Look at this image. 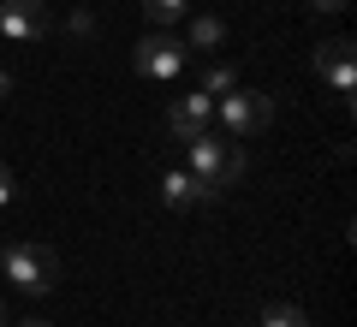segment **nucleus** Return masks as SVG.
<instances>
[{
	"instance_id": "6e6552de",
	"label": "nucleus",
	"mask_w": 357,
	"mask_h": 327,
	"mask_svg": "<svg viewBox=\"0 0 357 327\" xmlns=\"http://www.w3.org/2000/svg\"><path fill=\"white\" fill-rule=\"evenodd\" d=\"M161 202H167L173 214H185V208H203V202H215V197H208L185 167H173V173H161Z\"/></svg>"
},
{
	"instance_id": "f8f14e48",
	"label": "nucleus",
	"mask_w": 357,
	"mask_h": 327,
	"mask_svg": "<svg viewBox=\"0 0 357 327\" xmlns=\"http://www.w3.org/2000/svg\"><path fill=\"white\" fill-rule=\"evenodd\" d=\"M256 327H310V315L298 310V303H268V310H262V321H256Z\"/></svg>"
},
{
	"instance_id": "dca6fc26",
	"label": "nucleus",
	"mask_w": 357,
	"mask_h": 327,
	"mask_svg": "<svg viewBox=\"0 0 357 327\" xmlns=\"http://www.w3.org/2000/svg\"><path fill=\"white\" fill-rule=\"evenodd\" d=\"M13 96V72H6V66H0V101Z\"/></svg>"
},
{
	"instance_id": "9d476101",
	"label": "nucleus",
	"mask_w": 357,
	"mask_h": 327,
	"mask_svg": "<svg viewBox=\"0 0 357 327\" xmlns=\"http://www.w3.org/2000/svg\"><path fill=\"white\" fill-rule=\"evenodd\" d=\"M185 13H191V0H143V18H149V30H167V24H178Z\"/></svg>"
},
{
	"instance_id": "2eb2a0df",
	"label": "nucleus",
	"mask_w": 357,
	"mask_h": 327,
	"mask_svg": "<svg viewBox=\"0 0 357 327\" xmlns=\"http://www.w3.org/2000/svg\"><path fill=\"white\" fill-rule=\"evenodd\" d=\"M310 6H316V13H345L351 0H310Z\"/></svg>"
},
{
	"instance_id": "7ed1b4c3",
	"label": "nucleus",
	"mask_w": 357,
	"mask_h": 327,
	"mask_svg": "<svg viewBox=\"0 0 357 327\" xmlns=\"http://www.w3.org/2000/svg\"><path fill=\"white\" fill-rule=\"evenodd\" d=\"M131 66H137V77H149V84H173V77L191 66V48H185L173 30H149V36H137V48H131Z\"/></svg>"
},
{
	"instance_id": "a211bd4d",
	"label": "nucleus",
	"mask_w": 357,
	"mask_h": 327,
	"mask_svg": "<svg viewBox=\"0 0 357 327\" xmlns=\"http://www.w3.org/2000/svg\"><path fill=\"white\" fill-rule=\"evenodd\" d=\"M0 327H6V303H0Z\"/></svg>"
},
{
	"instance_id": "423d86ee",
	"label": "nucleus",
	"mask_w": 357,
	"mask_h": 327,
	"mask_svg": "<svg viewBox=\"0 0 357 327\" xmlns=\"http://www.w3.org/2000/svg\"><path fill=\"white\" fill-rule=\"evenodd\" d=\"M215 126V101L203 96V89H185V96L167 107V131H173V143H191L203 137V131Z\"/></svg>"
},
{
	"instance_id": "9b49d317",
	"label": "nucleus",
	"mask_w": 357,
	"mask_h": 327,
	"mask_svg": "<svg viewBox=\"0 0 357 327\" xmlns=\"http://www.w3.org/2000/svg\"><path fill=\"white\" fill-rule=\"evenodd\" d=\"M197 89H203L208 101H220L227 89H238V72H232V66H203V77H197Z\"/></svg>"
},
{
	"instance_id": "20e7f679",
	"label": "nucleus",
	"mask_w": 357,
	"mask_h": 327,
	"mask_svg": "<svg viewBox=\"0 0 357 327\" xmlns=\"http://www.w3.org/2000/svg\"><path fill=\"white\" fill-rule=\"evenodd\" d=\"M215 119L227 126V137H256V131L274 126V96H262V89H227L215 101Z\"/></svg>"
},
{
	"instance_id": "39448f33",
	"label": "nucleus",
	"mask_w": 357,
	"mask_h": 327,
	"mask_svg": "<svg viewBox=\"0 0 357 327\" xmlns=\"http://www.w3.org/2000/svg\"><path fill=\"white\" fill-rule=\"evenodd\" d=\"M316 77L351 107V89H357V48H351V36H328L316 48Z\"/></svg>"
},
{
	"instance_id": "1a4fd4ad",
	"label": "nucleus",
	"mask_w": 357,
	"mask_h": 327,
	"mask_svg": "<svg viewBox=\"0 0 357 327\" xmlns=\"http://www.w3.org/2000/svg\"><path fill=\"white\" fill-rule=\"evenodd\" d=\"M178 42H185L191 54H215V48H227V18H220V13H197L191 30H185Z\"/></svg>"
},
{
	"instance_id": "f3484780",
	"label": "nucleus",
	"mask_w": 357,
	"mask_h": 327,
	"mask_svg": "<svg viewBox=\"0 0 357 327\" xmlns=\"http://www.w3.org/2000/svg\"><path fill=\"white\" fill-rule=\"evenodd\" d=\"M18 327H54V321H42V315H30V321H18Z\"/></svg>"
},
{
	"instance_id": "f03ea898",
	"label": "nucleus",
	"mask_w": 357,
	"mask_h": 327,
	"mask_svg": "<svg viewBox=\"0 0 357 327\" xmlns=\"http://www.w3.org/2000/svg\"><path fill=\"white\" fill-rule=\"evenodd\" d=\"M0 274L13 280L24 298H48V291L60 286V256H54L48 244H36V238H13L0 250Z\"/></svg>"
},
{
	"instance_id": "f257e3e1",
	"label": "nucleus",
	"mask_w": 357,
	"mask_h": 327,
	"mask_svg": "<svg viewBox=\"0 0 357 327\" xmlns=\"http://www.w3.org/2000/svg\"><path fill=\"white\" fill-rule=\"evenodd\" d=\"M185 173H191L208 197H220V190H232L244 178V149L232 137H208L203 131V137L185 143Z\"/></svg>"
},
{
	"instance_id": "4468645a",
	"label": "nucleus",
	"mask_w": 357,
	"mask_h": 327,
	"mask_svg": "<svg viewBox=\"0 0 357 327\" xmlns=\"http://www.w3.org/2000/svg\"><path fill=\"white\" fill-rule=\"evenodd\" d=\"M6 202H13V167L0 161V208H6Z\"/></svg>"
},
{
	"instance_id": "ddd939ff",
	"label": "nucleus",
	"mask_w": 357,
	"mask_h": 327,
	"mask_svg": "<svg viewBox=\"0 0 357 327\" xmlns=\"http://www.w3.org/2000/svg\"><path fill=\"white\" fill-rule=\"evenodd\" d=\"M66 24H72V36H89V30H96V18H89V13H72Z\"/></svg>"
},
{
	"instance_id": "0eeeda50",
	"label": "nucleus",
	"mask_w": 357,
	"mask_h": 327,
	"mask_svg": "<svg viewBox=\"0 0 357 327\" xmlns=\"http://www.w3.org/2000/svg\"><path fill=\"white\" fill-rule=\"evenodd\" d=\"M48 6L42 0H0V36L6 42H42L48 36Z\"/></svg>"
}]
</instances>
